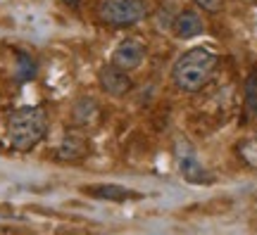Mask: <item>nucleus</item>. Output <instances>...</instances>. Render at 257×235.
Listing matches in <instances>:
<instances>
[{
	"label": "nucleus",
	"mask_w": 257,
	"mask_h": 235,
	"mask_svg": "<svg viewBox=\"0 0 257 235\" xmlns=\"http://www.w3.org/2000/svg\"><path fill=\"white\" fill-rule=\"evenodd\" d=\"M62 3H64V5H69L72 10H79V8H81V0H62Z\"/></svg>",
	"instance_id": "nucleus-14"
},
{
	"label": "nucleus",
	"mask_w": 257,
	"mask_h": 235,
	"mask_svg": "<svg viewBox=\"0 0 257 235\" xmlns=\"http://www.w3.org/2000/svg\"><path fill=\"white\" fill-rule=\"evenodd\" d=\"M217 55L207 48H191L186 50L172 67V81L181 93H198L202 91L212 74L217 69Z\"/></svg>",
	"instance_id": "nucleus-1"
},
{
	"label": "nucleus",
	"mask_w": 257,
	"mask_h": 235,
	"mask_svg": "<svg viewBox=\"0 0 257 235\" xmlns=\"http://www.w3.org/2000/svg\"><path fill=\"white\" fill-rule=\"evenodd\" d=\"M98 83H100V91L110 98H126L131 88H134V81L128 72L119 69L117 64H105L100 72H98Z\"/></svg>",
	"instance_id": "nucleus-4"
},
{
	"label": "nucleus",
	"mask_w": 257,
	"mask_h": 235,
	"mask_svg": "<svg viewBox=\"0 0 257 235\" xmlns=\"http://www.w3.org/2000/svg\"><path fill=\"white\" fill-rule=\"evenodd\" d=\"M146 60V46L138 38H124L117 43V48L112 50V64H117L124 72H136L138 67Z\"/></svg>",
	"instance_id": "nucleus-5"
},
{
	"label": "nucleus",
	"mask_w": 257,
	"mask_h": 235,
	"mask_svg": "<svg viewBox=\"0 0 257 235\" xmlns=\"http://www.w3.org/2000/svg\"><path fill=\"white\" fill-rule=\"evenodd\" d=\"M88 150H91L88 138L83 136L81 131H69V133H64V138L57 145L55 159H60V162H81L88 154Z\"/></svg>",
	"instance_id": "nucleus-6"
},
{
	"label": "nucleus",
	"mask_w": 257,
	"mask_h": 235,
	"mask_svg": "<svg viewBox=\"0 0 257 235\" xmlns=\"http://www.w3.org/2000/svg\"><path fill=\"white\" fill-rule=\"evenodd\" d=\"M169 29L179 41H191V38L205 34V19L195 10H181L174 17V22L169 24Z\"/></svg>",
	"instance_id": "nucleus-7"
},
{
	"label": "nucleus",
	"mask_w": 257,
	"mask_h": 235,
	"mask_svg": "<svg viewBox=\"0 0 257 235\" xmlns=\"http://www.w3.org/2000/svg\"><path fill=\"white\" fill-rule=\"evenodd\" d=\"M193 5L200 8L202 12H207V15H217L224 10V0H193Z\"/></svg>",
	"instance_id": "nucleus-13"
},
{
	"label": "nucleus",
	"mask_w": 257,
	"mask_h": 235,
	"mask_svg": "<svg viewBox=\"0 0 257 235\" xmlns=\"http://www.w3.org/2000/svg\"><path fill=\"white\" fill-rule=\"evenodd\" d=\"M100 117V107L98 102L93 98H79L74 102L72 107V124L76 128H83V126H93L95 121Z\"/></svg>",
	"instance_id": "nucleus-8"
},
{
	"label": "nucleus",
	"mask_w": 257,
	"mask_h": 235,
	"mask_svg": "<svg viewBox=\"0 0 257 235\" xmlns=\"http://www.w3.org/2000/svg\"><path fill=\"white\" fill-rule=\"evenodd\" d=\"M236 152L250 169H257V138H245L236 145Z\"/></svg>",
	"instance_id": "nucleus-10"
},
{
	"label": "nucleus",
	"mask_w": 257,
	"mask_h": 235,
	"mask_svg": "<svg viewBox=\"0 0 257 235\" xmlns=\"http://www.w3.org/2000/svg\"><path fill=\"white\" fill-rule=\"evenodd\" d=\"M48 133V112L43 107H19L8 117V143L17 152H31Z\"/></svg>",
	"instance_id": "nucleus-2"
},
{
	"label": "nucleus",
	"mask_w": 257,
	"mask_h": 235,
	"mask_svg": "<svg viewBox=\"0 0 257 235\" xmlns=\"http://www.w3.org/2000/svg\"><path fill=\"white\" fill-rule=\"evenodd\" d=\"M81 192L91 195L95 199H107V202H124L128 197H138L134 190L124 188V185H112V183H102V185H86Z\"/></svg>",
	"instance_id": "nucleus-9"
},
{
	"label": "nucleus",
	"mask_w": 257,
	"mask_h": 235,
	"mask_svg": "<svg viewBox=\"0 0 257 235\" xmlns=\"http://www.w3.org/2000/svg\"><path fill=\"white\" fill-rule=\"evenodd\" d=\"M95 15L105 27L112 29H126L138 24L148 15L146 0H100Z\"/></svg>",
	"instance_id": "nucleus-3"
},
{
	"label": "nucleus",
	"mask_w": 257,
	"mask_h": 235,
	"mask_svg": "<svg viewBox=\"0 0 257 235\" xmlns=\"http://www.w3.org/2000/svg\"><path fill=\"white\" fill-rule=\"evenodd\" d=\"M34 74H36V62L29 55L19 53L17 55V79L19 81H29Z\"/></svg>",
	"instance_id": "nucleus-12"
},
{
	"label": "nucleus",
	"mask_w": 257,
	"mask_h": 235,
	"mask_svg": "<svg viewBox=\"0 0 257 235\" xmlns=\"http://www.w3.org/2000/svg\"><path fill=\"white\" fill-rule=\"evenodd\" d=\"M245 114L250 119L257 114V72L250 74L245 81Z\"/></svg>",
	"instance_id": "nucleus-11"
}]
</instances>
